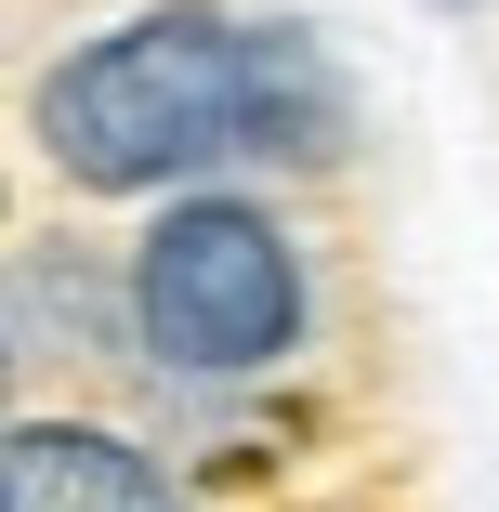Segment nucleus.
I'll use <instances>...</instances> for the list:
<instances>
[{
	"mask_svg": "<svg viewBox=\"0 0 499 512\" xmlns=\"http://www.w3.org/2000/svg\"><path fill=\"white\" fill-rule=\"evenodd\" d=\"M132 329L184 381H250L303 329V263L250 197H171L132 250Z\"/></svg>",
	"mask_w": 499,
	"mask_h": 512,
	"instance_id": "obj_2",
	"label": "nucleus"
},
{
	"mask_svg": "<svg viewBox=\"0 0 499 512\" xmlns=\"http://www.w3.org/2000/svg\"><path fill=\"white\" fill-rule=\"evenodd\" d=\"M40 145L79 184L132 197L171 171H211V158H329L342 92L303 40H250L197 0H171V14H132L40 79Z\"/></svg>",
	"mask_w": 499,
	"mask_h": 512,
	"instance_id": "obj_1",
	"label": "nucleus"
},
{
	"mask_svg": "<svg viewBox=\"0 0 499 512\" xmlns=\"http://www.w3.org/2000/svg\"><path fill=\"white\" fill-rule=\"evenodd\" d=\"M0 512H184V499H171L158 460L119 447V434L14 421V447H0Z\"/></svg>",
	"mask_w": 499,
	"mask_h": 512,
	"instance_id": "obj_3",
	"label": "nucleus"
}]
</instances>
